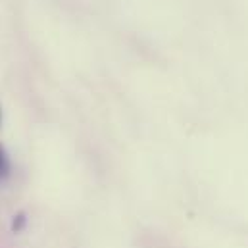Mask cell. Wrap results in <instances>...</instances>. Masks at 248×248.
Instances as JSON below:
<instances>
[{"mask_svg": "<svg viewBox=\"0 0 248 248\" xmlns=\"http://www.w3.org/2000/svg\"><path fill=\"white\" fill-rule=\"evenodd\" d=\"M0 125H2V106H0Z\"/></svg>", "mask_w": 248, "mask_h": 248, "instance_id": "3", "label": "cell"}, {"mask_svg": "<svg viewBox=\"0 0 248 248\" xmlns=\"http://www.w3.org/2000/svg\"><path fill=\"white\" fill-rule=\"evenodd\" d=\"M12 173V162H10V154L6 150V146L0 142V181L10 177Z\"/></svg>", "mask_w": 248, "mask_h": 248, "instance_id": "1", "label": "cell"}, {"mask_svg": "<svg viewBox=\"0 0 248 248\" xmlns=\"http://www.w3.org/2000/svg\"><path fill=\"white\" fill-rule=\"evenodd\" d=\"M25 225H27V214L25 212H16L14 216H12V221H10V229L14 231V233H19V231H23L25 229Z\"/></svg>", "mask_w": 248, "mask_h": 248, "instance_id": "2", "label": "cell"}]
</instances>
